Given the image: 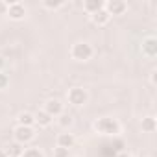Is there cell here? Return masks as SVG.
<instances>
[{
  "mask_svg": "<svg viewBox=\"0 0 157 157\" xmlns=\"http://www.w3.org/2000/svg\"><path fill=\"white\" fill-rule=\"evenodd\" d=\"M72 122H74V120H72V117H70V115H67V113H61V115L57 117V124H59L61 128H70V126H72Z\"/></svg>",
  "mask_w": 157,
  "mask_h": 157,
  "instance_id": "16",
  "label": "cell"
},
{
  "mask_svg": "<svg viewBox=\"0 0 157 157\" xmlns=\"http://www.w3.org/2000/svg\"><path fill=\"white\" fill-rule=\"evenodd\" d=\"M142 54L146 57H150V59H153L157 56V39L155 37L144 39V43H142Z\"/></svg>",
  "mask_w": 157,
  "mask_h": 157,
  "instance_id": "8",
  "label": "cell"
},
{
  "mask_svg": "<svg viewBox=\"0 0 157 157\" xmlns=\"http://www.w3.org/2000/svg\"><path fill=\"white\" fill-rule=\"evenodd\" d=\"M93 128H94V131L100 133V135H113V137H115V135L120 133V124H118V120L109 118V117H102V118L94 120Z\"/></svg>",
  "mask_w": 157,
  "mask_h": 157,
  "instance_id": "1",
  "label": "cell"
},
{
  "mask_svg": "<svg viewBox=\"0 0 157 157\" xmlns=\"http://www.w3.org/2000/svg\"><path fill=\"white\" fill-rule=\"evenodd\" d=\"M104 10L113 17V15H124L128 10V4L122 2V0H107L104 2Z\"/></svg>",
  "mask_w": 157,
  "mask_h": 157,
  "instance_id": "6",
  "label": "cell"
},
{
  "mask_svg": "<svg viewBox=\"0 0 157 157\" xmlns=\"http://www.w3.org/2000/svg\"><path fill=\"white\" fill-rule=\"evenodd\" d=\"M115 157H131V155H129L128 151H120V153H117Z\"/></svg>",
  "mask_w": 157,
  "mask_h": 157,
  "instance_id": "24",
  "label": "cell"
},
{
  "mask_svg": "<svg viewBox=\"0 0 157 157\" xmlns=\"http://www.w3.org/2000/svg\"><path fill=\"white\" fill-rule=\"evenodd\" d=\"M6 13H8V2L0 0V15H6Z\"/></svg>",
  "mask_w": 157,
  "mask_h": 157,
  "instance_id": "21",
  "label": "cell"
},
{
  "mask_svg": "<svg viewBox=\"0 0 157 157\" xmlns=\"http://www.w3.org/2000/svg\"><path fill=\"white\" fill-rule=\"evenodd\" d=\"M67 98H68V104H72L74 107H82V105L87 104L89 93H87L83 87H72V89L67 93Z\"/></svg>",
  "mask_w": 157,
  "mask_h": 157,
  "instance_id": "3",
  "label": "cell"
},
{
  "mask_svg": "<svg viewBox=\"0 0 157 157\" xmlns=\"http://www.w3.org/2000/svg\"><path fill=\"white\" fill-rule=\"evenodd\" d=\"M63 6H65V2H50V0H44L43 2V8H46V10H59Z\"/></svg>",
  "mask_w": 157,
  "mask_h": 157,
  "instance_id": "19",
  "label": "cell"
},
{
  "mask_svg": "<svg viewBox=\"0 0 157 157\" xmlns=\"http://www.w3.org/2000/svg\"><path fill=\"white\" fill-rule=\"evenodd\" d=\"M8 83H10V78H8V74L0 72V91H4V89L8 87Z\"/></svg>",
  "mask_w": 157,
  "mask_h": 157,
  "instance_id": "20",
  "label": "cell"
},
{
  "mask_svg": "<svg viewBox=\"0 0 157 157\" xmlns=\"http://www.w3.org/2000/svg\"><path fill=\"white\" fill-rule=\"evenodd\" d=\"M17 126H28V128H33L35 126V117L32 115V113H28V111H24V113H21L19 117H17Z\"/></svg>",
  "mask_w": 157,
  "mask_h": 157,
  "instance_id": "13",
  "label": "cell"
},
{
  "mask_svg": "<svg viewBox=\"0 0 157 157\" xmlns=\"http://www.w3.org/2000/svg\"><path fill=\"white\" fill-rule=\"evenodd\" d=\"M102 8H104V2H100V0H87V2H83V11L89 15H94Z\"/></svg>",
  "mask_w": 157,
  "mask_h": 157,
  "instance_id": "12",
  "label": "cell"
},
{
  "mask_svg": "<svg viewBox=\"0 0 157 157\" xmlns=\"http://www.w3.org/2000/svg\"><path fill=\"white\" fill-rule=\"evenodd\" d=\"M140 128H142V131H146V133H153V131L157 129L155 117H146V118H142V122H140Z\"/></svg>",
  "mask_w": 157,
  "mask_h": 157,
  "instance_id": "14",
  "label": "cell"
},
{
  "mask_svg": "<svg viewBox=\"0 0 157 157\" xmlns=\"http://www.w3.org/2000/svg\"><path fill=\"white\" fill-rule=\"evenodd\" d=\"M91 21H93V24H96V26H105V24L111 21V15L102 8L100 11H96L94 15H91Z\"/></svg>",
  "mask_w": 157,
  "mask_h": 157,
  "instance_id": "10",
  "label": "cell"
},
{
  "mask_svg": "<svg viewBox=\"0 0 157 157\" xmlns=\"http://www.w3.org/2000/svg\"><path fill=\"white\" fill-rule=\"evenodd\" d=\"M13 137H15V142L24 146L28 142H32L35 139V129L33 128H28V126H17L13 129Z\"/></svg>",
  "mask_w": 157,
  "mask_h": 157,
  "instance_id": "4",
  "label": "cell"
},
{
  "mask_svg": "<svg viewBox=\"0 0 157 157\" xmlns=\"http://www.w3.org/2000/svg\"><path fill=\"white\" fill-rule=\"evenodd\" d=\"M74 144H76V137L72 133H59L57 135V146L70 150V148H74Z\"/></svg>",
  "mask_w": 157,
  "mask_h": 157,
  "instance_id": "9",
  "label": "cell"
},
{
  "mask_svg": "<svg viewBox=\"0 0 157 157\" xmlns=\"http://www.w3.org/2000/svg\"><path fill=\"white\" fill-rule=\"evenodd\" d=\"M93 54H94L93 46H91L89 43H85V41L76 43V44H72V48H70V57H72L74 61H89V59L93 57Z\"/></svg>",
  "mask_w": 157,
  "mask_h": 157,
  "instance_id": "2",
  "label": "cell"
},
{
  "mask_svg": "<svg viewBox=\"0 0 157 157\" xmlns=\"http://www.w3.org/2000/svg\"><path fill=\"white\" fill-rule=\"evenodd\" d=\"M54 157H70V150L61 148V146H56L54 148Z\"/></svg>",
  "mask_w": 157,
  "mask_h": 157,
  "instance_id": "18",
  "label": "cell"
},
{
  "mask_svg": "<svg viewBox=\"0 0 157 157\" xmlns=\"http://www.w3.org/2000/svg\"><path fill=\"white\" fill-rule=\"evenodd\" d=\"M43 111H46L52 118H57L61 113H65L63 111V104L59 102V100H56V98H52V100H46L44 102V107H43Z\"/></svg>",
  "mask_w": 157,
  "mask_h": 157,
  "instance_id": "7",
  "label": "cell"
},
{
  "mask_svg": "<svg viewBox=\"0 0 157 157\" xmlns=\"http://www.w3.org/2000/svg\"><path fill=\"white\" fill-rule=\"evenodd\" d=\"M33 117H35V124H37L39 128H48V126L54 122V118H52L46 111H43V109H41V111H37Z\"/></svg>",
  "mask_w": 157,
  "mask_h": 157,
  "instance_id": "11",
  "label": "cell"
},
{
  "mask_svg": "<svg viewBox=\"0 0 157 157\" xmlns=\"http://www.w3.org/2000/svg\"><path fill=\"white\" fill-rule=\"evenodd\" d=\"M11 21H22L26 15V6L22 2H8V13Z\"/></svg>",
  "mask_w": 157,
  "mask_h": 157,
  "instance_id": "5",
  "label": "cell"
},
{
  "mask_svg": "<svg viewBox=\"0 0 157 157\" xmlns=\"http://www.w3.org/2000/svg\"><path fill=\"white\" fill-rule=\"evenodd\" d=\"M22 151H24V146H21V144H17V142L8 148V155H11V157H21Z\"/></svg>",
  "mask_w": 157,
  "mask_h": 157,
  "instance_id": "17",
  "label": "cell"
},
{
  "mask_svg": "<svg viewBox=\"0 0 157 157\" xmlns=\"http://www.w3.org/2000/svg\"><path fill=\"white\" fill-rule=\"evenodd\" d=\"M21 157H44V155H43V151H41L39 148L30 146V148H24V151H22Z\"/></svg>",
  "mask_w": 157,
  "mask_h": 157,
  "instance_id": "15",
  "label": "cell"
},
{
  "mask_svg": "<svg viewBox=\"0 0 157 157\" xmlns=\"http://www.w3.org/2000/svg\"><path fill=\"white\" fill-rule=\"evenodd\" d=\"M155 74H157L155 70H151V74H150V82H151V85H155V82H157V80H155Z\"/></svg>",
  "mask_w": 157,
  "mask_h": 157,
  "instance_id": "22",
  "label": "cell"
},
{
  "mask_svg": "<svg viewBox=\"0 0 157 157\" xmlns=\"http://www.w3.org/2000/svg\"><path fill=\"white\" fill-rule=\"evenodd\" d=\"M8 157H11V155H8Z\"/></svg>",
  "mask_w": 157,
  "mask_h": 157,
  "instance_id": "25",
  "label": "cell"
},
{
  "mask_svg": "<svg viewBox=\"0 0 157 157\" xmlns=\"http://www.w3.org/2000/svg\"><path fill=\"white\" fill-rule=\"evenodd\" d=\"M4 67H6V59H4L2 56H0V72L4 70Z\"/></svg>",
  "mask_w": 157,
  "mask_h": 157,
  "instance_id": "23",
  "label": "cell"
}]
</instances>
